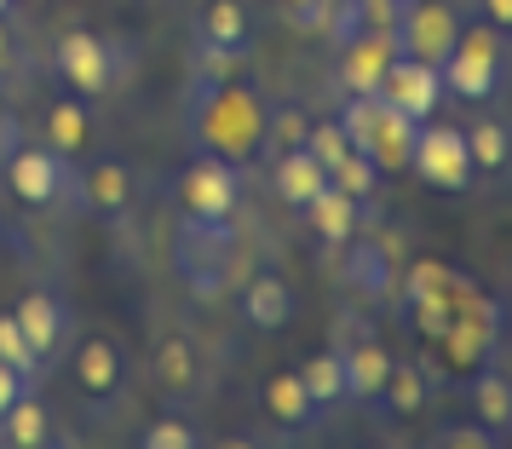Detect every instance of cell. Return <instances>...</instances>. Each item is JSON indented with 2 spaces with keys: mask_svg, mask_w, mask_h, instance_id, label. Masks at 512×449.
Wrapping results in <instances>:
<instances>
[{
  "mask_svg": "<svg viewBox=\"0 0 512 449\" xmlns=\"http://www.w3.org/2000/svg\"><path fill=\"white\" fill-rule=\"evenodd\" d=\"M133 190H139L133 185V167L116 162V156H104V162L87 167V179H81V202H87L93 213H110V219H116V213L133 208Z\"/></svg>",
  "mask_w": 512,
  "mask_h": 449,
  "instance_id": "cell-18",
  "label": "cell"
},
{
  "mask_svg": "<svg viewBox=\"0 0 512 449\" xmlns=\"http://www.w3.org/2000/svg\"><path fill=\"white\" fill-rule=\"evenodd\" d=\"M346 283L363 294V300H374V306H386V300H397V271H403V242L397 237H369V242H346Z\"/></svg>",
  "mask_w": 512,
  "mask_h": 449,
  "instance_id": "cell-11",
  "label": "cell"
},
{
  "mask_svg": "<svg viewBox=\"0 0 512 449\" xmlns=\"http://www.w3.org/2000/svg\"><path fill=\"white\" fill-rule=\"evenodd\" d=\"M380 98H386V104H397L403 116L432 121V116H438V104H443V75H438V64H420V58H409V52H397L392 64H386Z\"/></svg>",
  "mask_w": 512,
  "mask_h": 449,
  "instance_id": "cell-13",
  "label": "cell"
},
{
  "mask_svg": "<svg viewBox=\"0 0 512 449\" xmlns=\"http://www.w3.org/2000/svg\"><path fill=\"white\" fill-rule=\"evenodd\" d=\"M495 346H501V306H495L489 294H478V283H472L461 300H455V317H449V329H443L438 352H443L449 369H478V363L495 357Z\"/></svg>",
  "mask_w": 512,
  "mask_h": 449,
  "instance_id": "cell-7",
  "label": "cell"
},
{
  "mask_svg": "<svg viewBox=\"0 0 512 449\" xmlns=\"http://www.w3.org/2000/svg\"><path fill=\"white\" fill-rule=\"evenodd\" d=\"M340 127H346L351 150H363L380 173L409 167V150H415V133H420V121L403 116V110L386 104L380 93H351L346 110H340Z\"/></svg>",
  "mask_w": 512,
  "mask_h": 449,
  "instance_id": "cell-3",
  "label": "cell"
},
{
  "mask_svg": "<svg viewBox=\"0 0 512 449\" xmlns=\"http://www.w3.org/2000/svg\"><path fill=\"white\" fill-rule=\"evenodd\" d=\"M363 219H369V213H363V202H357V196H346L334 179H328V185L311 196V202H305V225L323 237L328 254H340V248H346V242L363 231Z\"/></svg>",
  "mask_w": 512,
  "mask_h": 449,
  "instance_id": "cell-15",
  "label": "cell"
},
{
  "mask_svg": "<svg viewBox=\"0 0 512 449\" xmlns=\"http://www.w3.org/2000/svg\"><path fill=\"white\" fill-rule=\"evenodd\" d=\"M75 380H81V392L87 398H116V386H121V346L116 340H87L81 352H75Z\"/></svg>",
  "mask_w": 512,
  "mask_h": 449,
  "instance_id": "cell-22",
  "label": "cell"
},
{
  "mask_svg": "<svg viewBox=\"0 0 512 449\" xmlns=\"http://www.w3.org/2000/svg\"><path fill=\"white\" fill-rule=\"evenodd\" d=\"M340 363H346V398H357V403H374L380 386H386V375H392V352H386L374 334L357 340V346H346Z\"/></svg>",
  "mask_w": 512,
  "mask_h": 449,
  "instance_id": "cell-20",
  "label": "cell"
},
{
  "mask_svg": "<svg viewBox=\"0 0 512 449\" xmlns=\"http://www.w3.org/2000/svg\"><path fill=\"white\" fill-rule=\"evenodd\" d=\"M507 41L512 35H501V29H461V41H455V52L438 64L443 75V93L466 98V104H484V98L501 93V81H507Z\"/></svg>",
  "mask_w": 512,
  "mask_h": 449,
  "instance_id": "cell-5",
  "label": "cell"
},
{
  "mask_svg": "<svg viewBox=\"0 0 512 449\" xmlns=\"http://www.w3.org/2000/svg\"><path fill=\"white\" fill-rule=\"evenodd\" d=\"M369 323H363V317H357V311H346V317H340V323H334V329H328V346H334V352H346V346H357V340H369Z\"/></svg>",
  "mask_w": 512,
  "mask_h": 449,
  "instance_id": "cell-37",
  "label": "cell"
},
{
  "mask_svg": "<svg viewBox=\"0 0 512 449\" xmlns=\"http://www.w3.org/2000/svg\"><path fill=\"white\" fill-rule=\"evenodd\" d=\"M190 133L213 156L248 162L254 150H265V104L236 75L231 81H196V93H190Z\"/></svg>",
  "mask_w": 512,
  "mask_h": 449,
  "instance_id": "cell-1",
  "label": "cell"
},
{
  "mask_svg": "<svg viewBox=\"0 0 512 449\" xmlns=\"http://www.w3.org/2000/svg\"><path fill=\"white\" fill-rule=\"evenodd\" d=\"M265 415H271L277 426H288V432H305L323 409H317V398L305 392L300 369H282V375L265 380Z\"/></svg>",
  "mask_w": 512,
  "mask_h": 449,
  "instance_id": "cell-19",
  "label": "cell"
},
{
  "mask_svg": "<svg viewBox=\"0 0 512 449\" xmlns=\"http://www.w3.org/2000/svg\"><path fill=\"white\" fill-rule=\"evenodd\" d=\"M323 185H328V167L317 162L305 144H294V150H282L277 156V196L288 202V208H305Z\"/></svg>",
  "mask_w": 512,
  "mask_h": 449,
  "instance_id": "cell-23",
  "label": "cell"
},
{
  "mask_svg": "<svg viewBox=\"0 0 512 449\" xmlns=\"http://www.w3.org/2000/svg\"><path fill=\"white\" fill-rule=\"evenodd\" d=\"M144 444L150 449H196V432L185 421H150L144 426Z\"/></svg>",
  "mask_w": 512,
  "mask_h": 449,
  "instance_id": "cell-36",
  "label": "cell"
},
{
  "mask_svg": "<svg viewBox=\"0 0 512 449\" xmlns=\"http://www.w3.org/2000/svg\"><path fill=\"white\" fill-rule=\"evenodd\" d=\"M12 317H18L24 340L47 357V363L70 346V306H64L58 294H41V288H35V294H24V300L12 306Z\"/></svg>",
  "mask_w": 512,
  "mask_h": 449,
  "instance_id": "cell-16",
  "label": "cell"
},
{
  "mask_svg": "<svg viewBox=\"0 0 512 449\" xmlns=\"http://www.w3.org/2000/svg\"><path fill=\"white\" fill-rule=\"evenodd\" d=\"M179 196H185V213L196 219H231L236 202H242V179H236V167L225 156H196L185 167V179H179Z\"/></svg>",
  "mask_w": 512,
  "mask_h": 449,
  "instance_id": "cell-12",
  "label": "cell"
},
{
  "mask_svg": "<svg viewBox=\"0 0 512 449\" xmlns=\"http://www.w3.org/2000/svg\"><path fill=\"white\" fill-rule=\"evenodd\" d=\"M466 150H472V167H507L512 162V133L501 121H472V133H466Z\"/></svg>",
  "mask_w": 512,
  "mask_h": 449,
  "instance_id": "cell-31",
  "label": "cell"
},
{
  "mask_svg": "<svg viewBox=\"0 0 512 449\" xmlns=\"http://www.w3.org/2000/svg\"><path fill=\"white\" fill-rule=\"evenodd\" d=\"M466 288L472 283H466L461 271H449L443 260H409L397 271V306H403V317H409V329L420 340L438 346L449 317H455V300H461Z\"/></svg>",
  "mask_w": 512,
  "mask_h": 449,
  "instance_id": "cell-4",
  "label": "cell"
},
{
  "mask_svg": "<svg viewBox=\"0 0 512 449\" xmlns=\"http://www.w3.org/2000/svg\"><path fill=\"white\" fill-rule=\"evenodd\" d=\"M58 75L75 98H110L127 81V52L93 29H70L58 41Z\"/></svg>",
  "mask_w": 512,
  "mask_h": 449,
  "instance_id": "cell-6",
  "label": "cell"
},
{
  "mask_svg": "<svg viewBox=\"0 0 512 449\" xmlns=\"http://www.w3.org/2000/svg\"><path fill=\"white\" fill-rule=\"evenodd\" d=\"M47 144L58 156H81V150H87V98H58V104H52Z\"/></svg>",
  "mask_w": 512,
  "mask_h": 449,
  "instance_id": "cell-28",
  "label": "cell"
},
{
  "mask_svg": "<svg viewBox=\"0 0 512 449\" xmlns=\"http://www.w3.org/2000/svg\"><path fill=\"white\" fill-rule=\"evenodd\" d=\"M29 386H35V380H29V375H18L12 363H0V421H6V409H12V403L24 398Z\"/></svg>",
  "mask_w": 512,
  "mask_h": 449,
  "instance_id": "cell-38",
  "label": "cell"
},
{
  "mask_svg": "<svg viewBox=\"0 0 512 449\" xmlns=\"http://www.w3.org/2000/svg\"><path fill=\"white\" fill-rule=\"evenodd\" d=\"M6 444H18V449H47L52 444V415H47V403L41 398H18L12 409H6Z\"/></svg>",
  "mask_w": 512,
  "mask_h": 449,
  "instance_id": "cell-27",
  "label": "cell"
},
{
  "mask_svg": "<svg viewBox=\"0 0 512 449\" xmlns=\"http://www.w3.org/2000/svg\"><path fill=\"white\" fill-rule=\"evenodd\" d=\"M328 179H334V185L346 190V196H357L363 208H369L374 196H380V167H374L369 156H363V150H346L340 162L328 167Z\"/></svg>",
  "mask_w": 512,
  "mask_h": 449,
  "instance_id": "cell-30",
  "label": "cell"
},
{
  "mask_svg": "<svg viewBox=\"0 0 512 449\" xmlns=\"http://www.w3.org/2000/svg\"><path fill=\"white\" fill-rule=\"evenodd\" d=\"M392 35H397V52H409L420 64H443L461 41V18L443 0H403Z\"/></svg>",
  "mask_w": 512,
  "mask_h": 449,
  "instance_id": "cell-10",
  "label": "cell"
},
{
  "mask_svg": "<svg viewBox=\"0 0 512 449\" xmlns=\"http://www.w3.org/2000/svg\"><path fill=\"white\" fill-rule=\"evenodd\" d=\"M305 150L317 156L323 167H334L340 156L351 150V139H346V127L340 121H311V133H305Z\"/></svg>",
  "mask_w": 512,
  "mask_h": 449,
  "instance_id": "cell-33",
  "label": "cell"
},
{
  "mask_svg": "<svg viewBox=\"0 0 512 449\" xmlns=\"http://www.w3.org/2000/svg\"><path fill=\"white\" fill-rule=\"evenodd\" d=\"M18 64V47H12V29H6V12H0V75H12Z\"/></svg>",
  "mask_w": 512,
  "mask_h": 449,
  "instance_id": "cell-40",
  "label": "cell"
},
{
  "mask_svg": "<svg viewBox=\"0 0 512 449\" xmlns=\"http://www.w3.org/2000/svg\"><path fill=\"white\" fill-rule=\"evenodd\" d=\"M6 6H12V0H0V12H6Z\"/></svg>",
  "mask_w": 512,
  "mask_h": 449,
  "instance_id": "cell-41",
  "label": "cell"
},
{
  "mask_svg": "<svg viewBox=\"0 0 512 449\" xmlns=\"http://www.w3.org/2000/svg\"><path fill=\"white\" fill-rule=\"evenodd\" d=\"M231 260H236V237L231 219H196L185 213L173 231V271L196 300H219L231 288Z\"/></svg>",
  "mask_w": 512,
  "mask_h": 449,
  "instance_id": "cell-2",
  "label": "cell"
},
{
  "mask_svg": "<svg viewBox=\"0 0 512 449\" xmlns=\"http://www.w3.org/2000/svg\"><path fill=\"white\" fill-rule=\"evenodd\" d=\"M294 311H300V300H294V288L282 283V277H271V271H259L254 283L242 288V317L254 323L259 334H277L294 323Z\"/></svg>",
  "mask_w": 512,
  "mask_h": 449,
  "instance_id": "cell-17",
  "label": "cell"
},
{
  "mask_svg": "<svg viewBox=\"0 0 512 449\" xmlns=\"http://www.w3.org/2000/svg\"><path fill=\"white\" fill-rule=\"evenodd\" d=\"M397 58V35L392 29H357L340 52V81H346V93H380V81H386V64Z\"/></svg>",
  "mask_w": 512,
  "mask_h": 449,
  "instance_id": "cell-14",
  "label": "cell"
},
{
  "mask_svg": "<svg viewBox=\"0 0 512 449\" xmlns=\"http://www.w3.org/2000/svg\"><path fill=\"white\" fill-rule=\"evenodd\" d=\"M484 18L501 29V35H512V0H484Z\"/></svg>",
  "mask_w": 512,
  "mask_h": 449,
  "instance_id": "cell-39",
  "label": "cell"
},
{
  "mask_svg": "<svg viewBox=\"0 0 512 449\" xmlns=\"http://www.w3.org/2000/svg\"><path fill=\"white\" fill-rule=\"evenodd\" d=\"M300 380H305V392L317 398V409H334V403L346 398V363H340V352H334V346L311 357V363L300 369Z\"/></svg>",
  "mask_w": 512,
  "mask_h": 449,
  "instance_id": "cell-29",
  "label": "cell"
},
{
  "mask_svg": "<svg viewBox=\"0 0 512 449\" xmlns=\"http://www.w3.org/2000/svg\"><path fill=\"white\" fill-rule=\"evenodd\" d=\"M150 375H156L162 392L190 398V392L202 386V357H196V346H190L185 334H167L162 346H156V357H150Z\"/></svg>",
  "mask_w": 512,
  "mask_h": 449,
  "instance_id": "cell-21",
  "label": "cell"
},
{
  "mask_svg": "<svg viewBox=\"0 0 512 449\" xmlns=\"http://www.w3.org/2000/svg\"><path fill=\"white\" fill-rule=\"evenodd\" d=\"M0 363H12V369H18V375H29V380L47 369V357L24 340V329H18V317H12V311H0Z\"/></svg>",
  "mask_w": 512,
  "mask_h": 449,
  "instance_id": "cell-32",
  "label": "cell"
},
{
  "mask_svg": "<svg viewBox=\"0 0 512 449\" xmlns=\"http://www.w3.org/2000/svg\"><path fill=\"white\" fill-rule=\"evenodd\" d=\"M6 185H12V196L29 202V208H52V202H64V196L81 202V179H75L70 156H58L52 144H24V150H12V156H6Z\"/></svg>",
  "mask_w": 512,
  "mask_h": 449,
  "instance_id": "cell-8",
  "label": "cell"
},
{
  "mask_svg": "<svg viewBox=\"0 0 512 449\" xmlns=\"http://www.w3.org/2000/svg\"><path fill=\"white\" fill-rule=\"evenodd\" d=\"M426 392H432V380H426V363H392V375H386V386H380V409L386 415H397V421H409V415H420L426 409Z\"/></svg>",
  "mask_w": 512,
  "mask_h": 449,
  "instance_id": "cell-25",
  "label": "cell"
},
{
  "mask_svg": "<svg viewBox=\"0 0 512 449\" xmlns=\"http://www.w3.org/2000/svg\"><path fill=\"white\" fill-rule=\"evenodd\" d=\"M432 444H438V449H495L501 438H495L489 426H478V421H461V426H443Z\"/></svg>",
  "mask_w": 512,
  "mask_h": 449,
  "instance_id": "cell-35",
  "label": "cell"
},
{
  "mask_svg": "<svg viewBox=\"0 0 512 449\" xmlns=\"http://www.w3.org/2000/svg\"><path fill=\"white\" fill-rule=\"evenodd\" d=\"M472 415H478V426H489L495 438L512 432V380L501 375V369H484V363H478V375H472Z\"/></svg>",
  "mask_w": 512,
  "mask_h": 449,
  "instance_id": "cell-24",
  "label": "cell"
},
{
  "mask_svg": "<svg viewBox=\"0 0 512 449\" xmlns=\"http://www.w3.org/2000/svg\"><path fill=\"white\" fill-rule=\"evenodd\" d=\"M196 41L225 47V52H248V12H242V0H213L208 18L196 24Z\"/></svg>",
  "mask_w": 512,
  "mask_h": 449,
  "instance_id": "cell-26",
  "label": "cell"
},
{
  "mask_svg": "<svg viewBox=\"0 0 512 449\" xmlns=\"http://www.w3.org/2000/svg\"><path fill=\"white\" fill-rule=\"evenodd\" d=\"M305 133H311V121L300 116V110H277V116H271V110H265V144H271V150H294V144H305Z\"/></svg>",
  "mask_w": 512,
  "mask_h": 449,
  "instance_id": "cell-34",
  "label": "cell"
},
{
  "mask_svg": "<svg viewBox=\"0 0 512 449\" xmlns=\"http://www.w3.org/2000/svg\"><path fill=\"white\" fill-rule=\"evenodd\" d=\"M409 173L432 190H466L472 185V150H466L461 127H443V121H420L415 150H409Z\"/></svg>",
  "mask_w": 512,
  "mask_h": 449,
  "instance_id": "cell-9",
  "label": "cell"
}]
</instances>
